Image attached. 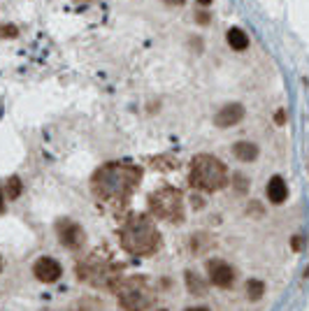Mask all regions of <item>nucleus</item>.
I'll list each match as a JSON object with an SVG mask.
<instances>
[{
  "label": "nucleus",
  "instance_id": "11",
  "mask_svg": "<svg viewBox=\"0 0 309 311\" xmlns=\"http://www.w3.org/2000/svg\"><path fill=\"white\" fill-rule=\"evenodd\" d=\"M233 153L237 161L242 163H251L258 158V146L254 144V142H237V144L233 146Z\"/></svg>",
  "mask_w": 309,
  "mask_h": 311
},
{
  "label": "nucleus",
  "instance_id": "21",
  "mask_svg": "<svg viewBox=\"0 0 309 311\" xmlns=\"http://www.w3.org/2000/svg\"><path fill=\"white\" fill-rule=\"evenodd\" d=\"M300 241H302V239H300V237H293V249H295V251H300V246H302V244H300Z\"/></svg>",
  "mask_w": 309,
  "mask_h": 311
},
{
  "label": "nucleus",
  "instance_id": "20",
  "mask_svg": "<svg viewBox=\"0 0 309 311\" xmlns=\"http://www.w3.org/2000/svg\"><path fill=\"white\" fill-rule=\"evenodd\" d=\"M165 5H174V7H182L184 5V0H163Z\"/></svg>",
  "mask_w": 309,
  "mask_h": 311
},
{
  "label": "nucleus",
  "instance_id": "8",
  "mask_svg": "<svg viewBox=\"0 0 309 311\" xmlns=\"http://www.w3.org/2000/svg\"><path fill=\"white\" fill-rule=\"evenodd\" d=\"M33 274H35V279H40L42 283H54V281L61 279L63 267H61L58 260L45 256V258H37L35 260V265H33Z\"/></svg>",
  "mask_w": 309,
  "mask_h": 311
},
{
  "label": "nucleus",
  "instance_id": "1",
  "mask_svg": "<svg viewBox=\"0 0 309 311\" xmlns=\"http://www.w3.org/2000/svg\"><path fill=\"white\" fill-rule=\"evenodd\" d=\"M142 179V170L135 165H123V163H109L102 165L93 174L91 188L96 197L114 209H123L130 200L135 186Z\"/></svg>",
  "mask_w": 309,
  "mask_h": 311
},
{
  "label": "nucleus",
  "instance_id": "14",
  "mask_svg": "<svg viewBox=\"0 0 309 311\" xmlns=\"http://www.w3.org/2000/svg\"><path fill=\"white\" fill-rule=\"evenodd\" d=\"M263 293H265V283L260 281V279H249L247 281V297L249 300H260L263 297Z\"/></svg>",
  "mask_w": 309,
  "mask_h": 311
},
{
  "label": "nucleus",
  "instance_id": "6",
  "mask_svg": "<svg viewBox=\"0 0 309 311\" xmlns=\"http://www.w3.org/2000/svg\"><path fill=\"white\" fill-rule=\"evenodd\" d=\"M56 235H58L61 244L68 246V249H79V246L86 241V235H84V230H81L79 223L68 221V218H63V221L56 223Z\"/></svg>",
  "mask_w": 309,
  "mask_h": 311
},
{
  "label": "nucleus",
  "instance_id": "15",
  "mask_svg": "<svg viewBox=\"0 0 309 311\" xmlns=\"http://www.w3.org/2000/svg\"><path fill=\"white\" fill-rule=\"evenodd\" d=\"M5 186H7V197H10V200H16V197L21 195V179L19 176H10Z\"/></svg>",
  "mask_w": 309,
  "mask_h": 311
},
{
  "label": "nucleus",
  "instance_id": "25",
  "mask_svg": "<svg viewBox=\"0 0 309 311\" xmlns=\"http://www.w3.org/2000/svg\"><path fill=\"white\" fill-rule=\"evenodd\" d=\"M0 272H3V256H0Z\"/></svg>",
  "mask_w": 309,
  "mask_h": 311
},
{
  "label": "nucleus",
  "instance_id": "3",
  "mask_svg": "<svg viewBox=\"0 0 309 311\" xmlns=\"http://www.w3.org/2000/svg\"><path fill=\"white\" fill-rule=\"evenodd\" d=\"M193 188H200V191H218L228 184V170L218 161L216 156H207L200 153L191 161V174H188Z\"/></svg>",
  "mask_w": 309,
  "mask_h": 311
},
{
  "label": "nucleus",
  "instance_id": "18",
  "mask_svg": "<svg viewBox=\"0 0 309 311\" xmlns=\"http://www.w3.org/2000/svg\"><path fill=\"white\" fill-rule=\"evenodd\" d=\"M235 179H237V184H239V186H237V191H239V193L247 191V181H244V176H235Z\"/></svg>",
  "mask_w": 309,
  "mask_h": 311
},
{
  "label": "nucleus",
  "instance_id": "17",
  "mask_svg": "<svg viewBox=\"0 0 309 311\" xmlns=\"http://www.w3.org/2000/svg\"><path fill=\"white\" fill-rule=\"evenodd\" d=\"M274 123H277V126H284V123H286V114H284V109H279L277 114H274Z\"/></svg>",
  "mask_w": 309,
  "mask_h": 311
},
{
  "label": "nucleus",
  "instance_id": "26",
  "mask_svg": "<svg viewBox=\"0 0 309 311\" xmlns=\"http://www.w3.org/2000/svg\"><path fill=\"white\" fill-rule=\"evenodd\" d=\"M156 311H167V309H156Z\"/></svg>",
  "mask_w": 309,
  "mask_h": 311
},
{
  "label": "nucleus",
  "instance_id": "19",
  "mask_svg": "<svg viewBox=\"0 0 309 311\" xmlns=\"http://www.w3.org/2000/svg\"><path fill=\"white\" fill-rule=\"evenodd\" d=\"M198 24H209V14H205V12H200V14H198Z\"/></svg>",
  "mask_w": 309,
  "mask_h": 311
},
{
  "label": "nucleus",
  "instance_id": "24",
  "mask_svg": "<svg viewBox=\"0 0 309 311\" xmlns=\"http://www.w3.org/2000/svg\"><path fill=\"white\" fill-rule=\"evenodd\" d=\"M0 211H3V191H0Z\"/></svg>",
  "mask_w": 309,
  "mask_h": 311
},
{
  "label": "nucleus",
  "instance_id": "13",
  "mask_svg": "<svg viewBox=\"0 0 309 311\" xmlns=\"http://www.w3.org/2000/svg\"><path fill=\"white\" fill-rule=\"evenodd\" d=\"M186 288L193 293V295H205V293H207L205 281L195 274V272H186Z\"/></svg>",
  "mask_w": 309,
  "mask_h": 311
},
{
  "label": "nucleus",
  "instance_id": "4",
  "mask_svg": "<svg viewBox=\"0 0 309 311\" xmlns=\"http://www.w3.org/2000/svg\"><path fill=\"white\" fill-rule=\"evenodd\" d=\"M149 209L156 218L167 223H182L184 221V195L182 191L172 186H163L149 195Z\"/></svg>",
  "mask_w": 309,
  "mask_h": 311
},
{
  "label": "nucleus",
  "instance_id": "16",
  "mask_svg": "<svg viewBox=\"0 0 309 311\" xmlns=\"http://www.w3.org/2000/svg\"><path fill=\"white\" fill-rule=\"evenodd\" d=\"M0 37H5V40H14V37H19V28H16L14 24L0 26Z\"/></svg>",
  "mask_w": 309,
  "mask_h": 311
},
{
  "label": "nucleus",
  "instance_id": "5",
  "mask_svg": "<svg viewBox=\"0 0 309 311\" xmlns=\"http://www.w3.org/2000/svg\"><path fill=\"white\" fill-rule=\"evenodd\" d=\"M119 304L123 311H147L151 304V295L137 283H126V288L119 291Z\"/></svg>",
  "mask_w": 309,
  "mask_h": 311
},
{
  "label": "nucleus",
  "instance_id": "9",
  "mask_svg": "<svg viewBox=\"0 0 309 311\" xmlns=\"http://www.w3.org/2000/svg\"><path fill=\"white\" fill-rule=\"evenodd\" d=\"M244 119V107L239 102H230V105L221 107L214 116V123L218 128H230V126H237L239 121Z\"/></svg>",
  "mask_w": 309,
  "mask_h": 311
},
{
  "label": "nucleus",
  "instance_id": "23",
  "mask_svg": "<svg viewBox=\"0 0 309 311\" xmlns=\"http://www.w3.org/2000/svg\"><path fill=\"white\" fill-rule=\"evenodd\" d=\"M200 5H212V0H198Z\"/></svg>",
  "mask_w": 309,
  "mask_h": 311
},
{
  "label": "nucleus",
  "instance_id": "10",
  "mask_svg": "<svg viewBox=\"0 0 309 311\" xmlns=\"http://www.w3.org/2000/svg\"><path fill=\"white\" fill-rule=\"evenodd\" d=\"M265 193H268V200L272 202V205H281V202H286V197H289V186H286V181L281 179V176H272V179L268 181Z\"/></svg>",
  "mask_w": 309,
  "mask_h": 311
},
{
  "label": "nucleus",
  "instance_id": "7",
  "mask_svg": "<svg viewBox=\"0 0 309 311\" xmlns=\"http://www.w3.org/2000/svg\"><path fill=\"white\" fill-rule=\"evenodd\" d=\"M207 276L216 288H233V283H235V270L228 262L218 260V258L207 262Z\"/></svg>",
  "mask_w": 309,
  "mask_h": 311
},
{
  "label": "nucleus",
  "instance_id": "12",
  "mask_svg": "<svg viewBox=\"0 0 309 311\" xmlns=\"http://www.w3.org/2000/svg\"><path fill=\"white\" fill-rule=\"evenodd\" d=\"M226 40H228L230 49H235V51H244L249 47V35L242 28H230L226 33Z\"/></svg>",
  "mask_w": 309,
  "mask_h": 311
},
{
  "label": "nucleus",
  "instance_id": "22",
  "mask_svg": "<svg viewBox=\"0 0 309 311\" xmlns=\"http://www.w3.org/2000/svg\"><path fill=\"white\" fill-rule=\"evenodd\" d=\"M186 311H209L207 306H191V309H186Z\"/></svg>",
  "mask_w": 309,
  "mask_h": 311
},
{
  "label": "nucleus",
  "instance_id": "2",
  "mask_svg": "<svg viewBox=\"0 0 309 311\" xmlns=\"http://www.w3.org/2000/svg\"><path fill=\"white\" fill-rule=\"evenodd\" d=\"M121 246L133 256H151L161 246V232L144 214H133L121 228Z\"/></svg>",
  "mask_w": 309,
  "mask_h": 311
}]
</instances>
